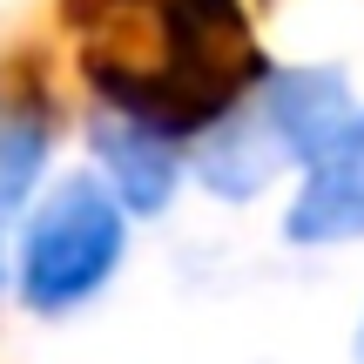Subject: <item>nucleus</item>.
<instances>
[{"label": "nucleus", "instance_id": "f257e3e1", "mask_svg": "<svg viewBox=\"0 0 364 364\" xmlns=\"http://www.w3.org/2000/svg\"><path fill=\"white\" fill-rule=\"evenodd\" d=\"M61 21L88 88L169 142L230 122L270 75L243 0H68Z\"/></svg>", "mask_w": 364, "mask_h": 364}, {"label": "nucleus", "instance_id": "20e7f679", "mask_svg": "<svg viewBox=\"0 0 364 364\" xmlns=\"http://www.w3.org/2000/svg\"><path fill=\"white\" fill-rule=\"evenodd\" d=\"M290 243H351L364 236V115L304 169V189L284 216Z\"/></svg>", "mask_w": 364, "mask_h": 364}, {"label": "nucleus", "instance_id": "39448f33", "mask_svg": "<svg viewBox=\"0 0 364 364\" xmlns=\"http://www.w3.org/2000/svg\"><path fill=\"white\" fill-rule=\"evenodd\" d=\"M95 156H102L108 182H115V203L122 209H135V216L169 209V196H176V142H169V135L115 115L108 129H95Z\"/></svg>", "mask_w": 364, "mask_h": 364}, {"label": "nucleus", "instance_id": "7ed1b4c3", "mask_svg": "<svg viewBox=\"0 0 364 364\" xmlns=\"http://www.w3.org/2000/svg\"><path fill=\"white\" fill-rule=\"evenodd\" d=\"M122 203L95 176L54 182L21 236V290L34 311H75L115 277L122 263Z\"/></svg>", "mask_w": 364, "mask_h": 364}, {"label": "nucleus", "instance_id": "423d86ee", "mask_svg": "<svg viewBox=\"0 0 364 364\" xmlns=\"http://www.w3.org/2000/svg\"><path fill=\"white\" fill-rule=\"evenodd\" d=\"M358 364H364V324H358Z\"/></svg>", "mask_w": 364, "mask_h": 364}, {"label": "nucleus", "instance_id": "f03ea898", "mask_svg": "<svg viewBox=\"0 0 364 364\" xmlns=\"http://www.w3.org/2000/svg\"><path fill=\"white\" fill-rule=\"evenodd\" d=\"M351 129V88H344L331 68H304V75H277L263 81L257 115H243L236 129H223V142L209 149L203 176L223 196H250L263 176H277L284 162L311 169L338 135Z\"/></svg>", "mask_w": 364, "mask_h": 364}]
</instances>
